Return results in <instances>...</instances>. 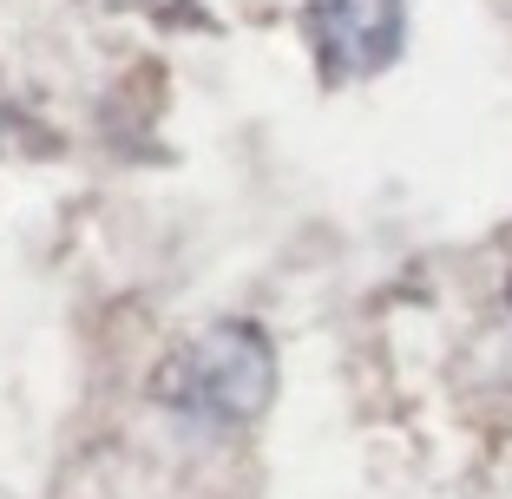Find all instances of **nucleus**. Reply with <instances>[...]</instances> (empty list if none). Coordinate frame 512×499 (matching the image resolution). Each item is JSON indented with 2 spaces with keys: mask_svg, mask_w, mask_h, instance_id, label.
<instances>
[{
  "mask_svg": "<svg viewBox=\"0 0 512 499\" xmlns=\"http://www.w3.org/2000/svg\"><path fill=\"white\" fill-rule=\"evenodd\" d=\"M302 27L316 46V66L329 86L375 79L407 46V0H309Z\"/></svg>",
  "mask_w": 512,
  "mask_h": 499,
  "instance_id": "2",
  "label": "nucleus"
},
{
  "mask_svg": "<svg viewBox=\"0 0 512 499\" xmlns=\"http://www.w3.org/2000/svg\"><path fill=\"white\" fill-rule=\"evenodd\" d=\"M276 394V348L256 322H211L171 355L158 375V401L197 434H230L256 421Z\"/></svg>",
  "mask_w": 512,
  "mask_h": 499,
  "instance_id": "1",
  "label": "nucleus"
}]
</instances>
